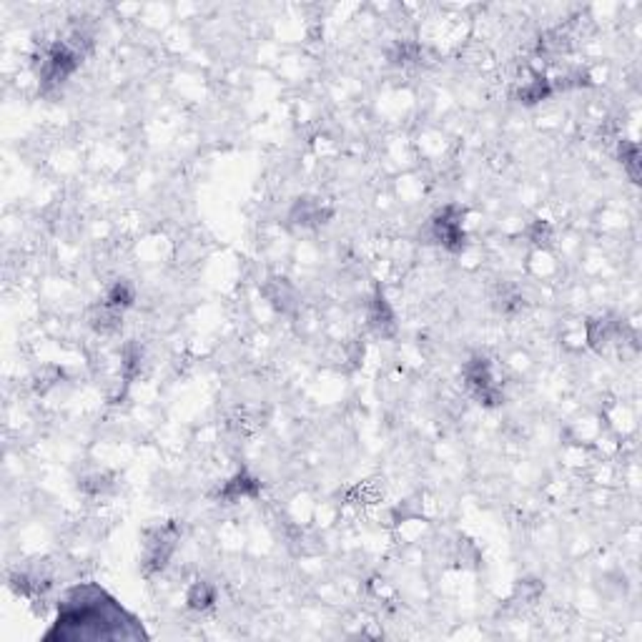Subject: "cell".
<instances>
[{
	"label": "cell",
	"instance_id": "cell-2",
	"mask_svg": "<svg viewBox=\"0 0 642 642\" xmlns=\"http://www.w3.org/2000/svg\"><path fill=\"white\" fill-rule=\"evenodd\" d=\"M372 324L377 326L382 334H389V331L394 329V314H391L389 304H386V299L382 294H377V299H374Z\"/></svg>",
	"mask_w": 642,
	"mask_h": 642
},
{
	"label": "cell",
	"instance_id": "cell-1",
	"mask_svg": "<svg viewBox=\"0 0 642 642\" xmlns=\"http://www.w3.org/2000/svg\"><path fill=\"white\" fill-rule=\"evenodd\" d=\"M176 547V527H161L156 532H151L148 542H146V572L161 570L166 559L171 557Z\"/></svg>",
	"mask_w": 642,
	"mask_h": 642
},
{
	"label": "cell",
	"instance_id": "cell-4",
	"mask_svg": "<svg viewBox=\"0 0 642 642\" xmlns=\"http://www.w3.org/2000/svg\"><path fill=\"white\" fill-rule=\"evenodd\" d=\"M131 301H133V288H131V284H126V281H116L113 286L109 288L106 304H111V307L123 309V307H128Z\"/></svg>",
	"mask_w": 642,
	"mask_h": 642
},
{
	"label": "cell",
	"instance_id": "cell-5",
	"mask_svg": "<svg viewBox=\"0 0 642 642\" xmlns=\"http://www.w3.org/2000/svg\"><path fill=\"white\" fill-rule=\"evenodd\" d=\"M256 492V480H249V477H236L234 482H228V487L223 489V497L228 499H239V497H249V494Z\"/></svg>",
	"mask_w": 642,
	"mask_h": 642
},
{
	"label": "cell",
	"instance_id": "cell-3",
	"mask_svg": "<svg viewBox=\"0 0 642 642\" xmlns=\"http://www.w3.org/2000/svg\"><path fill=\"white\" fill-rule=\"evenodd\" d=\"M214 600H216V589H214V585H209V582H196L191 589H188V605H191L193 610H206V607H211Z\"/></svg>",
	"mask_w": 642,
	"mask_h": 642
}]
</instances>
